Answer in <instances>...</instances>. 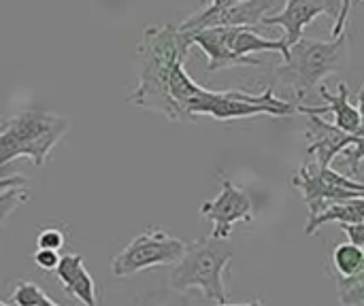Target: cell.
<instances>
[{
    "mask_svg": "<svg viewBox=\"0 0 364 306\" xmlns=\"http://www.w3.org/2000/svg\"><path fill=\"white\" fill-rule=\"evenodd\" d=\"M66 243V230L60 226H47L38 232L36 245L38 249H49V251H60Z\"/></svg>",
    "mask_w": 364,
    "mask_h": 306,
    "instance_id": "20",
    "label": "cell"
},
{
    "mask_svg": "<svg viewBox=\"0 0 364 306\" xmlns=\"http://www.w3.org/2000/svg\"><path fill=\"white\" fill-rule=\"evenodd\" d=\"M232 262V247L228 241L200 239L186 243L181 260L173 266L168 285L175 292L198 290L203 298L215 305L228 302V292L224 283V271Z\"/></svg>",
    "mask_w": 364,
    "mask_h": 306,
    "instance_id": "4",
    "label": "cell"
},
{
    "mask_svg": "<svg viewBox=\"0 0 364 306\" xmlns=\"http://www.w3.org/2000/svg\"><path fill=\"white\" fill-rule=\"evenodd\" d=\"M337 294L343 306H360L364 305V264L363 268L352 277H337Z\"/></svg>",
    "mask_w": 364,
    "mask_h": 306,
    "instance_id": "17",
    "label": "cell"
},
{
    "mask_svg": "<svg viewBox=\"0 0 364 306\" xmlns=\"http://www.w3.org/2000/svg\"><path fill=\"white\" fill-rule=\"evenodd\" d=\"M134 306H196L192 292H175L171 288H158L141 294Z\"/></svg>",
    "mask_w": 364,
    "mask_h": 306,
    "instance_id": "15",
    "label": "cell"
},
{
    "mask_svg": "<svg viewBox=\"0 0 364 306\" xmlns=\"http://www.w3.org/2000/svg\"><path fill=\"white\" fill-rule=\"evenodd\" d=\"M55 277L70 298L79 300L83 306H96V283L85 268L83 256H62L55 268Z\"/></svg>",
    "mask_w": 364,
    "mask_h": 306,
    "instance_id": "12",
    "label": "cell"
},
{
    "mask_svg": "<svg viewBox=\"0 0 364 306\" xmlns=\"http://www.w3.org/2000/svg\"><path fill=\"white\" fill-rule=\"evenodd\" d=\"M356 109H358L360 117L364 119V83H363V89L358 92V106H356Z\"/></svg>",
    "mask_w": 364,
    "mask_h": 306,
    "instance_id": "24",
    "label": "cell"
},
{
    "mask_svg": "<svg viewBox=\"0 0 364 306\" xmlns=\"http://www.w3.org/2000/svg\"><path fill=\"white\" fill-rule=\"evenodd\" d=\"M136 58L139 75L126 96L128 104L139 111L158 113L168 121H192L171 96V72L179 62L186 64V55L179 49L177 26H147L136 47Z\"/></svg>",
    "mask_w": 364,
    "mask_h": 306,
    "instance_id": "1",
    "label": "cell"
},
{
    "mask_svg": "<svg viewBox=\"0 0 364 306\" xmlns=\"http://www.w3.org/2000/svg\"><path fill=\"white\" fill-rule=\"evenodd\" d=\"M339 4L333 2H324V0H288L284 4V9L277 15H267L262 17V26H282L286 30L284 43L288 49H292L301 38H303V30L307 23H311L314 19H318L324 13L337 15Z\"/></svg>",
    "mask_w": 364,
    "mask_h": 306,
    "instance_id": "9",
    "label": "cell"
},
{
    "mask_svg": "<svg viewBox=\"0 0 364 306\" xmlns=\"http://www.w3.org/2000/svg\"><path fill=\"white\" fill-rule=\"evenodd\" d=\"M220 185L222 187H220L218 198L203 202L200 215L213 224L211 239L228 241L239 222L254 219V204H252V198L241 187H237L228 177L220 175Z\"/></svg>",
    "mask_w": 364,
    "mask_h": 306,
    "instance_id": "8",
    "label": "cell"
},
{
    "mask_svg": "<svg viewBox=\"0 0 364 306\" xmlns=\"http://www.w3.org/2000/svg\"><path fill=\"white\" fill-rule=\"evenodd\" d=\"M331 222H337L339 226H343V224H364V198L348 200V202H337V204H328L322 215H318L316 219L307 222L305 234L311 236L324 224H331Z\"/></svg>",
    "mask_w": 364,
    "mask_h": 306,
    "instance_id": "14",
    "label": "cell"
},
{
    "mask_svg": "<svg viewBox=\"0 0 364 306\" xmlns=\"http://www.w3.org/2000/svg\"><path fill=\"white\" fill-rule=\"evenodd\" d=\"M26 183H28V181H26V177H21V175L4 177V179H0V192L13 190V187H23Z\"/></svg>",
    "mask_w": 364,
    "mask_h": 306,
    "instance_id": "23",
    "label": "cell"
},
{
    "mask_svg": "<svg viewBox=\"0 0 364 306\" xmlns=\"http://www.w3.org/2000/svg\"><path fill=\"white\" fill-rule=\"evenodd\" d=\"M28 198H30V194H28L26 187H13V190H6V192H0V226Z\"/></svg>",
    "mask_w": 364,
    "mask_h": 306,
    "instance_id": "19",
    "label": "cell"
},
{
    "mask_svg": "<svg viewBox=\"0 0 364 306\" xmlns=\"http://www.w3.org/2000/svg\"><path fill=\"white\" fill-rule=\"evenodd\" d=\"M215 306H262V302L260 300H252V302H247V305H215Z\"/></svg>",
    "mask_w": 364,
    "mask_h": 306,
    "instance_id": "26",
    "label": "cell"
},
{
    "mask_svg": "<svg viewBox=\"0 0 364 306\" xmlns=\"http://www.w3.org/2000/svg\"><path fill=\"white\" fill-rule=\"evenodd\" d=\"M47 294L43 292L41 285L32 283V281H19L15 288H13V294H11V302L17 306H38V302L45 298Z\"/></svg>",
    "mask_w": 364,
    "mask_h": 306,
    "instance_id": "18",
    "label": "cell"
},
{
    "mask_svg": "<svg viewBox=\"0 0 364 306\" xmlns=\"http://www.w3.org/2000/svg\"><path fill=\"white\" fill-rule=\"evenodd\" d=\"M186 243L162 228H145L111 260V273L119 279L139 275L154 266H175Z\"/></svg>",
    "mask_w": 364,
    "mask_h": 306,
    "instance_id": "6",
    "label": "cell"
},
{
    "mask_svg": "<svg viewBox=\"0 0 364 306\" xmlns=\"http://www.w3.org/2000/svg\"><path fill=\"white\" fill-rule=\"evenodd\" d=\"M70 121L41 104L26 106L13 117L0 121V170L19 158L43 166L51 149L68 132Z\"/></svg>",
    "mask_w": 364,
    "mask_h": 306,
    "instance_id": "3",
    "label": "cell"
},
{
    "mask_svg": "<svg viewBox=\"0 0 364 306\" xmlns=\"http://www.w3.org/2000/svg\"><path fill=\"white\" fill-rule=\"evenodd\" d=\"M350 11L352 4L341 2L335 15L333 36L328 40L301 38L290 49L288 62L277 68V79L292 92L294 104H303L324 77L350 66Z\"/></svg>",
    "mask_w": 364,
    "mask_h": 306,
    "instance_id": "2",
    "label": "cell"
},
{
    "mask_svg": "<svg viewBox=\"0 0 364 306\" xmlns=\"http://www.w3.org/2000/svg\"><path fill=\"white\" fill-rule=\"evenodd\" d=\"M0 306H9V305H4V302H0Z\"/></svg>",
    "mask_w": 364,
    "mask_h": 306,
    "instance_id": "27",
    "label": "cell"
},
{
    "mask_svg": "<svg viewBox=\"0 0 364 306\" xmlns=\"http://www.w3.org/2000/svg\"><path fill=\"white\" fill-rule=\"evenodd\" d=\"M38 306H62V305H60V302H55V300H51L49 296H45V298L38 302Z\"/></svg>",
    "mask_w": 364,
    "mask_h": 306,
    "instance_id": "25",
    "label": "cell"
},
{
    "mask_svg": "<svg viewBox=\"0 0 364 306\" xmlns=\"http://www.w3.org/2000/svg\"><path fill=\"white\" fill-rule=\"evenodd\" d=\"M232 51L241 58H252V53L260 51H275L284 55V62L290 58V49L286 47L284 38H267L256 28H235L232 30Z\"/></svg>",
    "mask_w": 364,
    "mask_h": 306,
    "instance_id": "13",
    "label": "cell"
},
{
    "mask_svg": "<svg viewBox=\"0 0 364 306\" xmlns=\"http://www.w3.org/2000/svg\"><path fill=\"white\" fill-rule=\"evenodd\" d=\"M305 124H307L305 136L309 138L307 153L314 158V162L320 168H331L333 160L356 141V136L341 132L331 121L318 115H305Z\"/></svg>",
    "mask_w": 364,
    "mask_h": 306,
    "instance_id": "10",
    "label": "cell"
},
{
    "mask_svg": "<svg viewBox=\"0 0 364 306\" xmlns=\"http://www.w3.org/2000/svg\"><path fill=\"white\" fill-rule=\"evenodd\" d=\"M339 85V92L337 94H331L324 85H320V96L328 102L324 106H316V104H296V113L301 115H326L331 113L333 115V126L339 128L341 132L346 134H352L356 136L360 126H363V117L358 113V109L350 102V89H348V83L341 81L337 83Z\"/></svg>",
    "mask_w": 364,
    "mask_h": 306,
    "instance_id": "11",
    "label": "cell"
},
{
    "mask_svg": "<svg viewBox=\"0 0 364 306\" xmlns=\"http://www.w3.org/2000/svg\"><path fill=\"white\" fill-rule=\"evenodd\" d=\"M188 115L194 121L200 115H209L218 121H228V119H239V117H258V115L288 117V115H299V113L292 100L277 98L273 94V87L269 85L260 94H250L245 89L203 87V92L190 102Z\"/></svg>",
    "mask_w": 364,
    "mask_h": 306,
    "instance_id": "5",
    "label": "cell"
},
{
    "mask_svg": "<svg viewBox=\"0 0 364 306\" xmlns=\"http://www.w3.org/2000/svg\"><path fill=\"white\" fill-rule=\"evenodd\" d=\"M273 6V0H213L188 15L177 30L181 34H194L209 28H254Z\"/></svg>",
    "mask_w": 364,
    "mask_h": 306,
    "instance_id": "7",
    "label": "cell"
},
{
    "mask_svg": "<svg viewBox=\"0 0 364 306\" xmlns=\"http://www.w3.org/2000/svg\"><path fill=\"white\" fill-rule=\"evenodd\" d=\"M341 230L348 234V243L364 249V224H343Z\"/></svg>",
    "mask_w": 364,
    "mask_h": 306,
    "instance_id": "22",
    "label": "cell"
},
{
    "mask_svg": "<svg viewBox=\"0 0 364 306\" xmlns=\"http://www.w3.org/2000/svg\"><path fill=\"white\" fill-rule=\"evenodd\" d=\"M364 264V249L352 245V243H341L333 251V266L337 277H352L356 275Z\"/></svg>",
    "mask_w": 364,
    "mask_h": 306,
    "instance_id": "16",
    "label": "cell"
},
{
    "mask_svg": "<svg viewBox=\"0 0 364 306\" xmlns=\"http://www.w3.org/2000/svg\"><path fill=\"white\" fill-rule=\"evenodd\" d=\"M34 264L41 271H55L60 264V253L58 251H49V249H36L34 251Z\"/></svg>",
    "mask_w": 364,
    "mask_h": 306,
    "instance_id": "21",
    "label": "cell"
}]
</instances>
